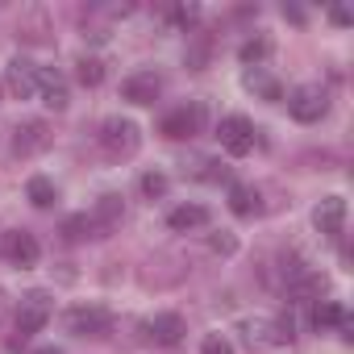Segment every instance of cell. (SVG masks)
<instances>
[{"instance_id": "6da1fadb", "label": "cell", "mask_w": 354, "mask_h": 354, "mask_svg": "<svg viewBox=\"0 0 354 354\" xmlns=\"http://www.w3.org/2000/svg\"><path fill=\"white\" fill-rule=\"evenodd\" d=\"M100 146H104L113 158H129V154H138V146H142V129H138L129 117H109V121L100 125Z\"/></svg>"}, {"instance_id": "7a4b0ae2", "label": "cell", "mask_w": 354, "mask_h": 354, "mask_svg": "<svg viewBox=\"0 0 354 354\" xmlns=\"http://www.w3.org/2000/svg\"><path fill=\"white\" fill-rule=\"evenodd\" d=\"M50 313H55V304H50L46 292H30V296H21V304H17V337H13V346H21L30 333H38V329L50 321Z\"/></svg>"}, {"instance_id": "3957f363", "label": "cell", "mask_w": 354, "mask_h": 354, "mask_svg": "<svg viewBox=\"0 0 354 354\" xmlns=\"http://www.w3.org/2000/svg\"><path fill=\"white\" fill-rule=\"evenodd\" d=\"M63 321L75 337H104L113 329V313L104 304H75V308H67Z\"/></svg>"}, {"instance_id": "277c9868", "label": "cell", "mask_w": 354, "mask_h": 354, "mask_svg": "<svg viewBox=\"0 0 354 354\" xmlns=\"http://www.w3.org/2000/svg\"><path fill=\"white\" fill-rule=\"evenodd\" d=\"M242 333H246L250 346H259V350H275V346H288V342H292V321L250 317V321H242Z\"/></svg>"}, {"instance_id": "5b68a950", "label": "cell", "mask_w": 354, "mask_h": 354, "mask_svg": "<svg viewBox=\"0 0 354 354\" xmlns=\"http://www.w3.org/2000/svg\"><path fill=\"white\" fill-rule=\"evenodd\" d=\"M288 113H292L296 121H304V125L321 121V117L329 113V96H325V88H317V84H300V88L288 96Z\"/></svg>"}, {"instance_id": "8992f818", "label": "cell", "mask_w": 354, "mask_h": 354, "mask_svg": "<svg viewBox=\"0 0 354 354\" xmlns=\"http://www.w3.org/2000/svg\"><path fill=\"white\" fill-rule=\"evenodd\" d=\"M0 254H5L13 267L30 271V267H38L42 246H38V238H34V234H26V230H9L5 238H0Z\"/></svg>"}, {"instance_id": "52a82bcc", "label": "cell", "mask_w": 354, "mask_h": 354, "mask_svg": "<svg viewBox=\"0 0 354 354\" xmlns=\"http://www.w3.org/2000/svg\"><path fill=\"white\" fill-rule=\"evenodd\" d=\"M217 142H221L225 154L242 158V154L254 150V125H250L246 117H221V125H217Z\"/></svg>"}, {"instance_id": "ba28073f", "label": "cell", "mask_w": 354, "mask_h": 354, "mask_svg": "<svg viewBox=\"0 0 354 354\" xmlns=\"http://www.w3.org/2000/svg\"><path fill=\"white\" fill-rule=\"evenodd\" d=\"M201 125H205V104H180L175 113L162 117L158 133H167V138H196Z\"/></svg>"}, {"instance_id": "9c48e42d", "label": "cell", "mask_w": 354, "mask_h": 354, "mask_svg": "<svg viewBox=\"0 0 354 354\" xmlns=\"http://www.w3.org/2000/svg\"><path fill=\"white\" fill-rule=\"evenodd\" d=\"M50 146V125L46 121H26V125H17V133H13V154L17 158H34V154H42Z\"/></svg>"}, {"instance_id": "30bf717a", "label": "cell", "mask_w": 354, "mask_h": 354, "mask_svg": "<svg viewBox=\"0 0 354 354\" xmlns=\"http://www.w3.org/2000/svg\"><path fill=\"white\" fill-rule=\"evenodd\" d=\"M88 217H92V230H96V238H109L113 230H121V221H125V205H121V196L104 192Z\"/></svg>"}, {"instance_id": "8fae6325", "label": "cell", "mask_w": 354, "mask_h": 354, "mask_svg": "<svg viewBox=\"0 0 354 354\" xmlns=\"http://www.w3.org/2000/svg\"><path fill=\"white\" fill-rule=\"evenodd\" d=\"M158 92H162V80H158L154 71H133V75L121 84V96H125L129 104H154Z\"/></svg>"}, {"instance_id": "7c38bea8", "label": "cell", "mask_w": 354, "mask_h": 354, "mask_svg": "<svg viewBox=\"0 0 354 354\" xmlns=\"http://www.w3.org/2000/svg\"><path fill=\"white\" fill-rule=\"evenodd\" d=\"M313 225H317V234L337 238L342 225H346V201H342V196H325V201L313 209Z\"/></svg>"}, {"instance_id": "4fadbf2b", "label": "cell", "mask_w": 354, "mask_h": 354, "mask_svg": "<svg viewBox=\"0 0 354 354\" xmlns=\"http://www.w3.org/2000/svg\"><path fill=\"white\" fill-rule=\"evenodd\" d=\"M5 84H9V92H13L17 100H34V96H38V67L26 63V59H13Z\"/></svg>"}, {"instance_id": "5bb4252c", "label": "cell", "mask_w": 354, "mask_h": 354, "mask_svg": "<svg viewBox=\"0 0 354 354\" xmlns=\"http://www.w3.org/2000/svg\"><path fill=\"white\" fill-rule=\"evenodd\" d=\"M146 337L158 342V346H175V342L184 337V317L180 313H154L146 321Z\"/></svg>"}, {"instance_id": "9a60e30c", "label": "cell", "mask_w": 354, "mask_h": 354, "mask_svg": "<svg viewBox=\"0 0 354 354\" xmlns=\"http://www.w3.org/2000/svg\"><path fill=\"white\" fill-rule=\"evenodd\" d=\"M38 92H42V104H46V109H55V113H63V109L71 104L67 80H63L59 71H38Z\"/></svg>"}, {"instance_id": "2e32d148", "label": "cell", "mask_w": 354, "mask_h": 354, "mask_svg": "<svg viewBox=\"0 0 354 354\" xmlns=\"http://www.w3.org/2000/svg\"><path fill=\"white\" fill-rule=\"evenodd\" d=\"M167 225H171L175 234H188V230H201V225H209V209H205V205H180V209H171Z\"/></svg>"}, {"instance_id": "e0dca14e", "label": "cell", "mask_w": 354, "mask_h": 354, "mask_svg": "<svg viewBox=\"0 0 354 354\" xmlns=\"http://www.w3.org/2000/svg\"><path fill=\"white\" fill-rule=\"evenodd\" d=\"M242 84H246L250 92H259L263 100H279V96H283V88H279V84H275L267 71H259V67H250V71L242 75Z\"/></svg>"}, {"instance_id": "ac0fdd59", "label": "cell", "mask_w": 354, "mask_h": 354, "mask_svg": "<svg viewBox=\"0 0 354 354\" xmlns=\"http://www.w3.org/2000/svg\"><path fill=\"white\" fill-rule=\"evenodd\" d=\"M26 196H30V205H34V209H50V205L59 201V188L46 180V175H34L30 188H26Z\"/></svg>"}, {"instance_id": "d6986e66", "label": "cell", "mask_w": 354, "mask_h": 354, "mask_svg": "<svg viewBox=\"0 0 354 354\" xmlns=\"http://www.w3.org/2000/svg\"><path fill=\"white\" fill-rule=\"evenodd\" d=\"M230 209H234L238 217H254V209H259V192H254L250 184H234V188H230Z\"/></svg>"}, {"instance_id": "ffe728a7", "label": "cell", "mask_w": 354, "mask_h": 354, "mask_svg": "<svg viewBox=\"0 0 354 354\" xmlns=\"http://www.w3.org/2000/svg\"><path fill=\"white\" fill-rule=\"evenodd\" d=\"M313 321H317V329H321V325H342V329H350L346 308H342L337 300H321V304H317V313H313Z\"/></svg>"}, {"instance_id": "44dd1931", "label": "cell", "mask_w": 354, "mask_h": 354, "mask_svg": "<svg viewBox=\"0 0 354 354\" xmlns=\"http://www.w3.org/2000/svg\"><path fill=\"white\" fill-rule=\"evenodd\" d=\"M63 238H67V242L96 238V230H92V217H88V213H75V217H67V221H63Z\"/></svg>"}, {"instance_id": "7402d4cb", "label": "cell", "mask_w": 354, "mask_h": 354, "mask_svg": "<svg viewBox=\"0 0 354 354\" xmlns=\"http://www.w3.org/2000/svg\"><path fill=\"white\" fill-rule=\"evenodd\" d=\"M75 80H80L84 88H96V84L104 80V63H100V59H88V55H84V59L75 63Z\"/></svg>"}, {"instance_id": "603a6c76", "label": "cell", "mask_w": 354, "mask_h": 354, "mask_svg": "<svg viewBox=\"0 0 354 354\" xmlns=\"http://www.w3.org/2000/svg\"><path fill=\"white\" fill-rule=\"evenodd\" d=\"M201 354H234V346H230V337H225V333H205Z\"/></svg>"}, {"instance_id": "cb8c5ba5", "label": "cell", "mask_w": 354, "mask_h": 354, "mask_svg": "<svg viewBox=\"0 0 354 354\" xmlns=\"http://www.w3.org/2000/svg\"><path fill=\"white\" fill-rule=\"evenodd\" d=\"M142 192H146V196H162V192H167V175H158V171L142 175Z\"/></svg>"}, {"instance_id": "d4e9b609", "label": "cell", "mask_w": 354, "mask_h": 354, "mask_svg": "<svg viewBox=\"0 0 354 354\" xmlns=\"http://www.w3.org/2000/svg\"><path fill=\"white\" fill-rule=\"evenodd\" d=\"M267 50H271V46H267L263 38H259V42H246V46H242V63H259Z\"/></svg>"}, {"instance_id": "484cf974", "label": "cell", "mask_w": 354, "mask_h": 354, "mask_svg": "<svg viewBox=\"0 0 354 354\" xmlns=\"http://www.w3.org/2000/svg\"><path fill=\"white\" fill-rule=\"evenodd\" d=\"M209 246H213L217 254H234V250H238V242H234V234H213V238H209Z\"/></svg>"}, {"instance_id": "4316f807", "label": "cell", "mask_w": 354, "mask_h": 354, "mask_svg": "<svg viewBox=\"0 0 354 354\" xmlns=\"http://www.w3.org/2000/svg\"><path fill=\"white\" fill-rule=\"evenodd\" d=\"M329 17H333V21H337V26H350V21H354V17H350V9H346V5H337V9H333V13H329Z\"/></svg>"}, {"instance_id": "83f0119b", "label": "cell", "mask_w": 354, "mask_h": 354, "mask_svg": "<svg viewBox=\"0 0 354 354\" xmlns=\"http://www.w3.org/2000/svg\"><path fill=\"white\" fill-rule=\"evenodd\" d=\"M34 354H63L59 346H42V350H34Z\"/></svg>"}]
</instances>
